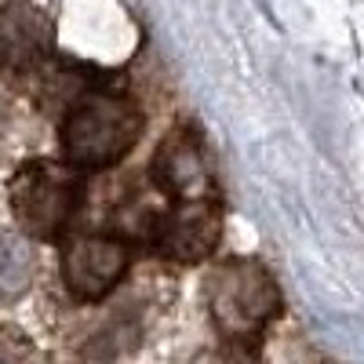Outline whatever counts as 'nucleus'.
I'll use <instances>...</instances> for the list:
<instances>
[{
	"mask_svg": "<svg viewBox=\"0 0 364 364\" xmlns=\"http://www.w3.org/2000/svg\"><path fill=\"white\" fill-rule=\"evenodd\" d=\"M142 128H146V113L132 95L113 91L106 77L87 80L80 95L70 99L63 128H58L63 161H70L84 175L113 168L139 146Z\"/></svg>",
	"mask_w": 364,
	"mask_h": 364,
	"instance_id": "1",
	"label": "nucleus"
},
{
	"mask_svg": "<svg viewBox=\"0 0 364 364\" xmlns=\"http://www.w3.org/2000/svg\"><path fill=\"white\" fill-rule=\"evenodd\" d=\"M204 306L223 343L252 353L259 350L266 328L284 314V295L259 259L230 255L208 269Z\"/></svg>",
	"mask_w": 364,
	"mask_h": 364,
	"instance_id": "2",
	"label": "nucleus"
},
{
	"mask_svg": "<svg viewBox=\"0 0 364 364\" xmlns=\"http://www.w3.org/2000/svg\"><path fill=\"white\" fill-rule=\"evenodd\" d=\"M11 211L29 240H58L84 200V171L70 161L33 157L11 175Z\"/></svg>",
	"mask_w": 364,
	"mask_h": 364,
	"instance_id": "3",
	"label": "nucleus"
},
{
	"mask_svg": "<svg viewBox=\"0 0 364 364\" xmlns=\"http://www.w3.org/2000/svg\"><path fill=\"white\" fill-rule=\"evenodd\" d=\"M223 223H226V200L223 197H200V200H168L157 208L154 226L146 233V245L161 259L178 266H197L215 255L223 245Z\"/></svg>",
	"mask_w": 364,
	"mask_h": 364,
	"instance_id": "4",
	"label": "nucleus"
},
{
	"mask_svg": "<svg viewBox=\"0 0 364 364\" xmlns=\"http://www.w3.org/2000/svg\"><path fill=\"white\" fill-rule=\"evenodd\" d=\"M149 182L164 193V200H200L223 197L215 161L197 124H175L149 161Z\"/></svg>",
	"mask_w": 364,
	"mask_h": 364,
	"instance_id": "5",
	"label": "nucleus"
},
{
	"mask_svg": "<svg viewBox=\"0 0 364 364\" xmlns=\"http://www.w3.org/2000/svg\"><path fill=\"white\" fill-rule=\"evenodd\" d=\"M132 240L120 233H80L63 248V284L73 302H102L132 269Z\"/></svg>",
	"mask_w": 364,
	"mask_h": 364,
	"instance_id": "6",
	"label": "nucleus"
},
{
	"mask_svg": "<svg viewBox=\"0 0 364 364\" xmlns=\"http://www.w3.org/2000/svg\"><path fill=\"white\" fill-rule=\"evenodd\" d=\"M51 18L29 0H8L0 8V70H33L48 58L51 48Z\"/></svg>",
	"mask_w": 364,
	"mask_h": 364,
	"instance_id": "7",
	"label": "nucleus"
},
{
	"mask_svg": "<svg viewBox=\"0 0 364 364\" xmlns=\"http://www.w3.org/2000/svg\"><path fill=\"white\" fill-rule=\"evenodd\" d=\"M33 277H37V255L29 248V237L4 233L0 237V306H15L33 288Z\"/></svg>",
	"mask_w": 364,
	"mask_h": 364,
	"instance_id": "8",
	"label": "nucleus"
},
{
	"mask_svg": "<svg viewBox=\"0 0 364 364\" xmlns=\"http://www.w3.org/2000/svg\"><path fill=\"white\" fill-rule=\"evenodd\" d=\"M15 336H22V331H15V328H0V357H33V353H37L26 339L15 343V346H4V339H15Z\"/></svg>",
	"mask_w": 364,
	"mask_h": 364,
	"instance_id": "9",
	"label": "nucleus"
}]
</instances>
